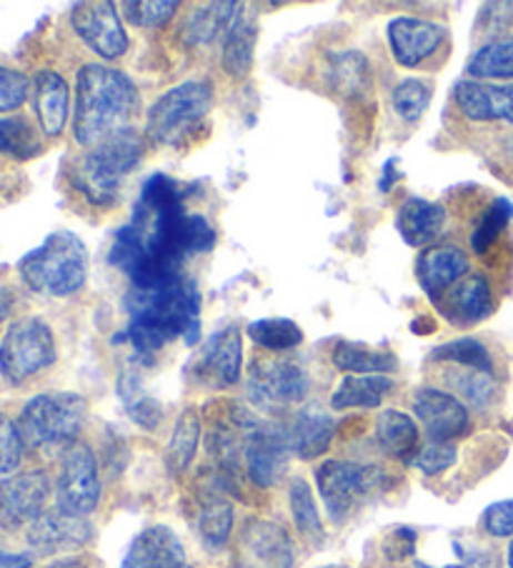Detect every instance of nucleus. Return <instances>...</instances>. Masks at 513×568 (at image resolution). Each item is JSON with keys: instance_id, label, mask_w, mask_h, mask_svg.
<instances>
[{"instance_id": "14", "label": "nucleus", "mask_w": 513, "mask_h": 568, "mask_svg": "<svg viewBox=\"0 0 513 568\" xmlns=\"http://www.w3.org/2000/svg\"><path fill=\"white\" fill-rule=\"evenodd\" d=\"M51 498V478L46 471H26L0 481V528L31 526L46 514Z\"/></svg>"}, {"instance_id": "24", "label": "nucleus", "mask_w": 513, "mask_h": 568, "mask_svg": "<svg viewBox=\"0 0 513 568\" xmlns=\"http://www.w3.org/2000/svg\"><path fill=\"white\" fill-rule=\"evenodd\" d=\"M456 103L471 121L513 123V83L461 81L456 85Z\"/></svg>"}, {"instance_id": "47", "label": "nucleus", "mask_w": 513, "mask_h": 568, "mask_svg": "<svg viewBox=\"0 0 513 568\" xmlns=\"http://www.w3.org/2000/svg\"><path fill=\"white\" fill-rule=\"evenodd\" d=\"M483 531L493 538H509L513 536V498L509 501H499L483 511Z\"/></svg>"}, {"instance_id": "45", "label": "nucleus", "mask_w": 513, "mask_h": 568, "mask_svg": "<svg viewBox=\"0 0 513 568\" xmlns=\"http://www.w3.org/2000/svg\"><path fill=\"white\" fill-rule=\"evenodd\" d=\"M31 95V81L16 68L0 65V113L18 111Z\"/></svg>"}, {"instance_id": "4", "label": "nucleus", "mask_w": 513, "mask_h": 568, "mask_svg": "<svg viewBox=\"0 0 513 568\" xmlns=\"http://www.w3.org/2000/svg\"><path fill=\"white\" fill-rule=\"evenodd\" d=\"M23 283L36 293L66 298L86 286L88 248L71 231H56L18 263Z\"/></svg>"}, {"instance_id": "12", "label": "nucleus", "mask_w": 513, "mask_h": 568, "mask_svg": "<svg viewBox=\"0 0 513 568\" xmlns=\"http://www.w3.org/2000/svg\"><path fill=\"white\" fill-rule=\"evenodd\" d=\"M291 444L289 430L265 424V420H255V424L245 430L243 438V466L251 481L261 488H271L281 481L289 471L291 458Z\"/></svg>"}, {"instance_id": "44", "label": "nucleus", "mask_w": 513, "mask_h": 568, "mask_svg": "<svg viewBox=\"0 0 513 568\" xmlns=\"http://www.w3.org/2000/svg\"><path fill=\"white\" fill-rule=\"evenodd\" d=\"M23 448L26 444L16 420L0 416V481L18 471V466L23 462Z\"/></svg>"}, {"instance_id": "52", "label": "nucleus", "mask_w": 513, "mask_h": 568, "mask_svg": "<svg viewBox=\"0 0 513 568\" xmlns=\"http://www.w3.org/2000/svg\"><path fill=\"white\" fill-rule=\"evenodd\" d=\"M46 568H88V566L86 561H81V558H61V561H56Z\"/></svg>"}, {"instance_id": "34", "label": "nucleus", "mask_w": 513, "mask_h": 568, "mask_svg": "<svg viewBox=\"0 0 513 568\" xmlns=\"http://www.w3.org/2000/svg\"><path fill=\"white\" fill-rule=\"evenodd\" d=\"M255 43H259V28L249 18H239L223 38V71L231 78H245L251 73Z\"/></svg>"}, {"instance_id": "49", "label": "nucleus", "mask_w": 513, "mask_h": 568, "mask_svg": "<svg viewBox=\"0 0 513 568\" xmlns=\"http://www.w3.org/2000/svg\"><path fill=\"white\" fill-rule=\"evenodd\" d=\"M399 179H401L399 161H396V159H391V161L383 163L381 175H379V189H381L383 193H389V191L393 189V183H399Z\"/></svg>"}, {"instance_id": "11", "label": "nucleus", "mask_w": 513, "mask_h": 568, "mask_svg": "<svg viewBox=\"0 0 513 568\" xmlns=\"http://www.w3.org/2000/svg\"><path fill=\"white\" fill-rule=\"evenodd\" d=\"M249 398L261 410H283L301 404L309 396L311 381L305 368L293 361L263 358L255 361L249 371Z\"/></svg>"}, {"instance_id": "26", "label": "nucleus", "mask_w": 513, "mask_h": 568, "mask_svg": "<svg viewBox=\"0 0 513 568\" xmlns=\"http://www.w3.org/2000/svg\"><path fill=\"white\" fill-rule=\"evenodd\" d=\"M285 430H289L293 454L303 462H311V458H319L331 448L335 424L331 414H325L319 404H311L295 410L291 426Z\"/></svg>"}, {"instance_id": "41", "label": "nucleus", "mask_w": 513, "mask_h": 568, "mask_svg": "<svg viewBox=\"0 0 513 568\" xmlns=\"http://www.w3.org/2000/svg\"><path fill=\"white\" fill-rule=\"evenodd\" d=\"M289 504L293 521L299 526V531L309 538H321L323 536V524L319 514V504H315L311 486L303 481V478H293L289 488Z\"/></svg>"}, {"instance_id": "5", "label": "nucleus", "mask_w": 513, "mask_h": 568, "mask_svg": "<svg viewBox=\"0 0 513 568\" xmlns=\"http://www.w3.org/2000/svg\"><path fill=\"white\" fill-rule=\"evenodd\" d=\"M143 161V141L133 129L118 131L88 149L73 165V185L93 205H111L118 185Z\"/></svg>"}, {"instance_id": "42", "label": "nucleus", "mask_w": 513, "mask_h": 568, "mask_svg": "<svg viewBox=\"0 0 513 568\" xmlns=\"http://www.w3.org/2000/svg\"><path fill=\"white\" fill-rule=\"evenodd\" d=\"M393 111L399 113V119L406 123H416L431 103V85L421 78H406L396 88H393L391 95Z\"/></svg>"}, {"instance_id": "36", "label": "nucleus", "mask_w": 513, "mask_h": 568, "mask_svg": "<svg viewBox=\"0 0 513 568\" xmlns=\"http://www.w3.org/2000/svg\"><path fill=\"white\" fill-rule=\"evenodd\" d=\"M43 141L36 125L23 115H6L0 119V153L16 161H31L41 155Z\"/></svg>"}, {"instance_id": "29", "label": "nucleus", "mask_w": 513, "mask_h": 568, "mask_svg": "<svg viewBox=\"0 0 513 568\" xmlns=\"http://www.w3.org/2000/svg\"><path fill=\"white\" fill-rule=\"evenodd\" d=\"M376 440L383 448V454L403 464H413V458L419 456L421 450V436L419 426L409 414L403 410L389 408L383 410L376 420Z\"/></svg>"}, {"instance_id": "22", "label": "nucleus", "mask_w": 513, "mask_h": 568, "mask_svg": "<svg viewBox=\"0 0 513 568\" xmlns=\"http://www.w3.org/2000/svg\"><path fill=\"white\" fill-rule=\"evenodd\" d=\"M469 256L459 246H433L416 261V281L429 298H441L449 288L469 276Z\"/></svg>"}, {"instance_id": "20", "label": "nucleus", "mask_w": 513, "mask_h": 568, "mask_svg": "<svg viewBox=\"0 0 513 568\" xmlns=\"http://www.w3.org/2000/svg\"><path fill=\"white\" fill-rule=\"evenodd\" d=\"M28 546L41 556H53L81 548L93 538V528L86 518L68 516L63 511L43 514L36 524L28 526Z\"/></svg>"}, {"instance_id": "46", "label": "nucleus", "mask_w": 513, "mask_h": 568, "mask_svg": "<svg viewBox=\"0 0 513 568\" xmlns=\"http://www.w3.org/2000/svg\"><path fill=\"white\" fill-rule=\"evenodd\" d=\"M453 464H456V448L451 444H436V440H429V446H423L413 458V466L426 476H439Z\"/></svg>"}, {"instance_id": "50", "label": "nucleus", "mask_w": 513, "mask_h": 568, "mask_svg": "<svg viewBox=\"0 0 513 568\" xmlns=\"http://www.w3.org/2000/svg\"><path fill=\"white\" fill-rule=\"evenodd\" d=\"M31 556L0 551V568H31Z\"/></svg>"}, {"instance_id": "1", "label": "nucleus", "mask_w": 513, "mask_h": 568, "mask_svg": "<svg viewBox=\"0 0 513 568\" xmlns=\"http://www.w3.org/2000/svg\"><path fill=\"white\" fill-rule=\"evenodd\" d=\"M213 246V225L203 213L185 211L181 183L153 173L135 203L133 221L115 231L108 261L131 278V288H158L185 278V261Z\"/></svg>"}, {"instance_id": "21", "label": "nucleus", "mask_w": 513, "mask_h": 568, "mask_svg": "<svg viewBox=\"0 0 513 568\" xmlns=\"http://www.w3.org/2000/svg\"><path fill=\"white\" fill-rule=\"evenodd\" d=\"M231 488L219 474H211L209 484L199 488V514H195V528H199L201 541L219 551L229 544L233 531V506L225 494Z\"/></svg>"}, {"instance_id": "2", "label": "nucleus", "mask_w": 513, "mask_h": 568, "mask_svg": "<svg viewBox=\"0 0 513 568\" xmlns=\"http://www.w3.org/2000/svg\"><path fill=\"white\" fill-rule=\"evenodd\" d=\"M125 311V338L145 361L173 341L183 338L193 346L201 338V293L189 276L158 288H131Z\"/></svg>"}, {"instance_id": "3", "label": "nucleus", "mask_w": 513, "mask_h": 568, "mask_svg": "<svg viewBox=\"0 0 513 568\" xmlns=\"http://www.w3.org/2000/svg\"><path fill=\"white\" fill-rule=\"evenodd\" d=\"M138 105H141V95L123 71L101 63H86L76 78V143L93 149L108 135L125 131Z\"/></svg>"}, {"instance_id": "48", "label": "nucleus", "mask_w": 513, "mask_h": 568, "mask_svg": "<svg viewBox=\"0 0 513 568\" xmlns=\"http://www.w3.org/2000/svg\"><path fill=\"white\" fill-rule=\"evenodd\" d=\"M416 568H433V566L419 561ZM443 568H499V566H496V561H493L491 554L476 551V554H466V556H463L459 564H451V566H443Z\"/></svg>"}, {"instance_id": "33", "label": "nucleus", "mask_w": 513, "mask_h": 568, "mask_svg": "<svg viewBox=\"0 0 513 568\" xmlns=\"http://www.w3.org/2000/svg\"><path fill=\"white\" fill-rule=\"evenodd\" d=\"M466 73L471 81H513V36L481 45L469 58Z\"/></svg>"}, {"instance_id": "7", "label": "nucleus", "mask_w": 513, "mask_h": 568, "mask_svg": "<svg viewBox=\"0 0 513 568\" xmlns=\"http://www.w3.org/2000/svg\"><path fill=\"white\" fill-rule=\"evenodd\" d=\"M213 103V85L209 81H185L165 91L148 108L145 135L155 145H183L201 129Z\"/></svg>"}, {"instance_id": "27", "label": "nucleus", "mask_w": 513, "mask_h": 568, "mask_svg": "<svg viewBox=\"0 0 513 568\" xmlns=\"http://www.w3.org/2000/svg\"><path fill=\"white\" fill-rule=\"evenodd\" d=\"M443 223H446V211H443V205L419 199V195H411V199L403 201L396 213L399 236L406 241L411 248L429 246L431 241H436L439 233L443 231Z\"/></svg>"}, {"instance_id": "51", "label": "nucleus", "mask_w": 513, "mask_h": 568, "mask_svg": "<svg viewBox=\"0 0 513 568\" xmlns=\"http://www.w3.org/2000/svg\"><path fill=\"white\" fill-rule=\"evenodd\" d=\"M11 306H13L11 291H0V321H3L8 313H11Z\"/></svg>"}, {"instance_id": "13", "label": "nucleus", "mask_w": 513, "mask_h": 568, "mask_svg": "<svg viewBox=\"0 0 513 568\" xmlns=\"http://www.w3.org/2000/svg\"><path fill=\"white\" fill-rule=\"evenodd\" d=\"M71 26L78 38L103 61H115L128 53V33L115 6L108 0H88L71 11Z\"/></svg>"}, {"instance_id": "40", "label": "nucleus", "mask_w": 513, "mask_h": 568, "mask_svg": "<svg viewBox=\"0 0 513 568\" xmlns=\"http://www.w3.org/2000/svg\"><path fill=\"white\" fill-rule=\"evenodd\" d=\"M511 219H513V203L509 199L493 201L489 209L483 211V215L476 223V229H473V233H471L473 253L483 256V253H486L493 243H496V239L501 236Z\"/></svg>"}, {"instance_id": "19", "label": "nucleus", "mask_w": 513, "mask_h": 568, "mask_svg": "<svg viewBox=\"0 0 513 568\" xmlns=\"http://www.w3.org/2000/svg\"><path fill=\"white\" fill-rule=\"evenodd\" d=\"M436 308L443 318L461 328L486 321L493 313V293L489 278L481 276V273H471V276L459 281L456 286L436 298Z\"/></svg>"}, {"instance_id": "10", "label": "nucleus", "mask_w": 513, "mask_h": 568, "mask_svg": "<svg viewBox=\"0 0 513 568\" xmlns=\"http://www.w3.org/2000/svg\"><path fill=\"white\" fill-rule=\"evenodd\" d=\"M101 501V478L93 450L86 444L68 446L56 478V508L68 516L86 518Z\"/></svg>"}, {"instance_id": "16", "label": "nucleus", "mask_w": 513, "mask_h": 568, "mask_svg": "<svg viewBox=\"0 0 513 568\" xmlns=\"http://www.w3.org/2000/svg\"><path fill=\"white\" fill-rule=\"evenodd\" d=\"M295 548L289 531L271 521H249L241 531V568H293Z\"/></svg>"}, {"instance_id": "39", "label": "nucleus", "mask_w": 513, "mask_h": 568, "mask_svg": "<svg viewBox=\"0 0 513 568\" xmlns=\"http://www.w3.org/2000/svg\"><path fill=\"white\" fill-rule=\"evenodd\" d=\"M433 361H449V364L463 366L479 374H493V361L489 348L476 338H456L433 351Z\"/></svg>"}, {"instance_id": "15", "label": "nucleus", "mask_w": 513, "mask_h": 568, "mask_svg": "<svg viewBox=\"0 0 513 568\" xmlns=\"http://www.w3.org/2000/svg\"><path fill=\"white\" fill-rule=\"evenodd\" d=\"M243 341L239 326H225L205 341L193 361V376L211 388L235 386L241 378Z\"/></svg>"}, {"instance_id": "9", "label": "nucleus", "mask_w": 513, "mask_h": 568, "mask_svg": "<svg viewBox=\"0 0 513 568\" xmlns=\"http://www.w3.org/2000/svg\"><path fill=\"white\" fill-rule=\"evenodd\" d=\"M58 358L53 328L43 318L23 316L8 326L0 341V374L11 386L51 368Z\"/></svg>"}, {"instance_id": "32", "label": "nucleus", "mask_w": 513, "mask_h": 568, "mask_svg": "<svg viewBox=\"0 0 513 568\" xmlns=\"http://www.w3.org/2000/svg\"><path fill=\"white\" fill-rule=\"evenodd\" d=\"M325 78L333 93L356 98L366 93L371 85V65L369 58L361 51H341L329 58V68H325Z\"/></svg>"}, {"instance_id": "35", "label": "nucleus", "mask_w": 513, "mask_h": 568, "mask_svg": "<svg viewBox=\"0 0 513 568\" xmlns=\"http://www.w3.org/2000/svg\"><path fill=\"white\" fill-rule=\"evenodd\" d=\"M199 440H201V416L195 414L193 408L183 410L181 418L175 420L173 436L168 440V448H165L168 471L173 476L183 474L185 468L193 464L195 450H199Z\"/></svg>"}, {"instance_id": "25", "label": "nucleus", "mask_w": 513, "mask_h": 568, "mask_svg": "<svg viewBox=\"0 0 513 568\" xmlns=\"http://www.w3.org/2000/svg\"><path fill=\"white\" fill-rule=\"evenodd\" d=\"M33 108L46 135H61L71 115V91L61 73L41 71L33 78Z\"/></svg>"}, {"instance_id": "23", "label": "nucleus", "mask_w": 513, "mask_h": 568, "mask_svg": "<svg viewBox=\"0 0 513 568\" xmlns=\"http://www.w3.org/2000/svg\"><path fill=\"white\" fill-rule=\"evenodd\" d=\"M121 568H193L181 538L168 526H151L135 536Z\"/></svg>"}, {"instance_id": "17", "label": "nucleus", "mask_w": 513, "mask_h": 568, "mask_svg": "<svg viewBox=\"0 0 513 568\" xmlns=\"http://www.w3.org/2000/svg\"><path fill=\"white\" fill-rule=\"evenodd\" d=\"M413 414L431 440L451 444L469 430V408L456 396L439 388H421L413 396Z\"/></svg>"}, {"instance_id": "18", "label": "nucleus", "mask_w": 513, "mask_h": 568, "mask_svg": "<svg viewBox=\"0 0 513 568\" xmlns=\"http://www.w3.org/2000/svg\"><path fill=\"white\" fill-rule=\"evenodd\" d=\"M386 36L393 61L403 68H416L439 51L443 38H446V28L426 21V18L399 16L389 23Z\"/></svg>"}, {"instance_id": "37", "label": "nucleus", "mask_w": 513, "mask_h": 568, "mask_svg": "<svg viewBox=\"0 0 513 568\" xmlns=\"http://www.w3.org/2000/svg\"><path fill=\"white\" fill-rule=\"evenodd\" d=\"M245 333H249V338L255 346L273 351V354H279V351H291L303 344L301 326L289 318H259L251 323Z\"/></svg>"}, {"instance_id": "8", "label": "nucleus", "mask_w": 513, "mask_h": 568, "mask_svg": "<svg viewBox=\"0 0 513 568\" xmlns=\"http://www.w3.org/2000/svg\"><path fill=\"white\" fill-rule=\"evenodd\" d=\"M391 476L379 466L325 462L315 468V486L333 524H343L371 496L386 491Z\"/></svg>"}, {"instance_id": "31", "label": "nucleus", "mask_w": 513, "mask_h": 568, "mask_svg": "<svg viewBox=\"0 0 513 568\" xmlns=\"http://www.w3.org/2000/svg\"><path fill=\"white\" fill-rule=\"evenodd\" d=\"M396 388L389 376H346L333 390L331 406L335 410L346 408H379L391 390Z\"/></svg>"}, {"instance_id": "43", "label": "nucleus", "mask_w": 513, "mask_h": 568, "mask_svg": "<svg viewBox=\"0 0 513 568\" xmlns=\"http://www.w3.org/2000/svg\"><path fill=\"white\" fill-rule=\"evenodd\" d=\"M121 11L125 21L138 28H161L179 11V3L173 0H128V3H121Z\"/></svg>"}, {"instance_id": "6", "label": "nucleus", "mask_w": 513, "mask_h": 568, "mask_svg": "<svg viewBox=\"0 0 513 568\" xmlns=\"http://www.w3.org/2000/svg\"><path fill=\"white\" fill-rule=\"evenodd\" d=\"M88 404L73 390H48L33 396L23 406L16 426L21 430L26 448L33 450H66L76 444L78 430L83 428Z\"/></svg>"}, {"instance_id": "53", "label": "nucleus", "mask_w": 513, "mask_h": 568, "mask_svg": "<svg viewBox=\"0 0 513 568\" xmlns=\"http://www.w3.org/2000/svg\"><path fill=\"white\" fill-rule=\"evenodd\" d=\"M509 568H513V544L509 546Z\"/></svg>"}, {"instance_id": "28", "label": "nucleus", "mask_w": 513, "mask_h": 568, "mask_svg": "<svg viewBox=\"0 0 513 568\" xmlns=\"http://www.w3.org/2000/svg\"><path fill=\"white\" fill-rule=\"evenodd\" d=\"M241 11V3H209L193 8L181 26V41L191 48L211 43L213 38L225 36L239 23V18L243 16Z\"/></svg>"}, {"instance_id": "30", "label": "nucleus", "mask_w": 513, "mask_h": 568, "mask_svg": "<svg viewBox=\"0 0 513 568\" xmlns=\"http://www.w3.org/2000/svg\"><path fill=\"white\" fill-rule=\"evenodd\" d=\"M333 366L349 376H386L399 368V361L389 351H376L369 346L339 341L333 346Z\"/></svg>"}, {"instance_id": "38", "label": "nucleus", "mask_w": 513, "mask_h": 568, "mask_svg": "<svg viewBox=\"0 0 513 568\" xmlns=\"http://www.w3.org/2000/svg\"><path fill=\"white\" fill-rule=\"evenodd\" d=\"M118 394L123 398L128 416H131L138 426L151 430L161 424L163 418L161 404H158L151 394H145L141 386V378L135 374H123V378L118 381Z\"/></svg>"}]
</instances>
